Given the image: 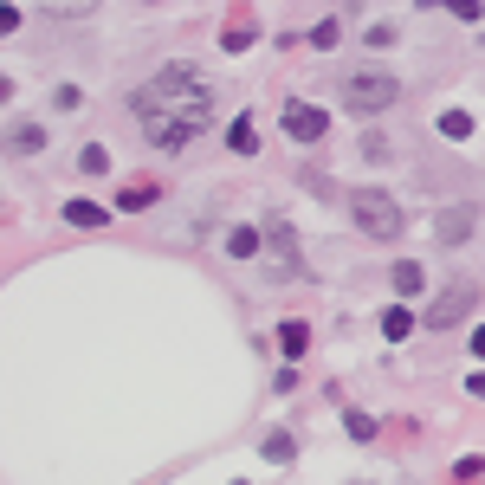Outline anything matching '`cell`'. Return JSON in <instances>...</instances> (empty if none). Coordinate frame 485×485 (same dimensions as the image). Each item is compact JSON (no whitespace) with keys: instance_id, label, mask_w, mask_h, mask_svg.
<instances>
[{"instance_id":"7a4b0ae2","label":"cell","mask_w":485,"mask_h":485,"mask_svg":"<svg viewBox=\"0 0 485 485\" xmlns=\"http://www.w3.org/2000/svg\"><path fill=\"white\" fill-rule=\"evenodd\" d=\"M350 214H356V227H363L369 240H395V233H401V207H395L388 188H356V194H350Z\"/></svg>"},{"instance_id":"ac0fdd59","label":"cell","mask_w":485,"mask_h":485,"mask_svg":"<svg viewBox=\"0 0 485 485\" xmlns=\"http://www.w3.org/2000/svg\"><path fill=\"white\" fill-rule=\"evenodd\" d=\"M78 169H85V175H104V169H110V150H104V143H85Z\"/></svg>"},{"instance_id":"52a82bcc","label":"cell","mask_w":485,"mask_h":485,"mask_svg":"<svg viewBox=\"0 0 485 485\" xmlns=\"http://www.w3.org/2000/svg\"><path fill=\"white\" fill-rule=\"evenodd\" d=\"M285 129L298 136V143H317V136H330V117L311 110V104H285Z\"/></svg>"},{"instance_id":"277c9868","label":"cell","mask_w":485,"mask_h":485,"mask_svg":"<svg viewBox=\"0 0 485 485\" xmlns=\"http://www.w3.org/2000/svg\"><path fill=\"white\" fill-rule=\"evenodd\" d=\"M265 240H272V279H298V246H292V227L279 214L265 221Z\"/></svg>"},{"instance_id":"6da1fadb","label":"cell","mask_w":485,"mask_h":485,"mask_svg":"<svg viewBox=\"0 0 485 485\" xmlns=\"http://www.w3.org/2000/svg\"><path fill=\"white\" fill-rule=\"evenodd\" d=\"M129 104H136L143 136H150L156 150H188L194 136L214 123V85H207V72H201V65H188V58L162 65V72L136 91Z\"/></svg>"},{"instance_id":"8992f818","label":"cell","mask_w":485,"mask_h":485,"mask_svg":"<svg viewBox=\"0 0 485 485\" xmlns=\"http://www.w3.org/2000/svg\"><path fill=\"white\" fill-rule=\"evenodd\" d=\"M472 227H479L472 207H440V214H434V240H440V246H466Z\"/></svg>"},{"instance_id":"cb8c5ba5","label":"cell","mask_w":485,"mask_h":485,"mask_svg":"<svg viewBox=\"0 0 485 485\" xmlns=\"http://www.w3.org/2000/svg\"><path fill=\"white\" fill-rule=\"evenodd\" d=\"M472 356H479V363H485V324H479V330H472Z\"/></svg>"},{"instance_id":"44dd1931","label":"cell","mask_w":485,"mask_h":485,"mask_svg":"<svg viewBox=\"0 0 485 485\" xmlns=\"http://www.w3.org/2000/svg\"><path fill=\"white\" fill-rule=\"evenodd\" d=\"M150 201H156V188H150V181H143V188H123V207H150Z\"/></svg>"},{"instance_id":"e0dca14e","label":"cell","mask_w":485,"mask_h":485,"mask_svg":"<svg viewBox=\"0 0 485 485\" xmlns=\"http://www.w3.org/2000/svg\"><path fill=\"white\" fill-rule=\"evenodd\" d=\"M39 7H46V14H58V20H78V14H91V7H98V0H39Z\"/></svg>"},{"instance_id":"d4e9b609","label":"cell","mask_w":485,"mask_h":485,"mask_svg":"<svg viewBox=\"0 0 485 485\" xmlns=\"http://www.w3.org/2000/svg\"><path fill=\"white\" fill-rule=\"evenodd\" d=\"M466 395H479V401H485V376H472V382H466Z\"/></svg>"},{"instance_id":"7402d4cb","label":"cell","mask_w":485,"mask_h":485,"mask_svg":"<svg viewBox=\"0 0 485 485\" xmlns=\"http://www.w3.org/2000/svg\"><path fill=\"white\" fill-rule=\"evenodd\" d=\"M447 14L453 20H479V0H447Z\"/></svg>"},{"instance_id":"d6986e66","label":"cell","mask_w":485,"mask_h":485,"mask_svg":"<svg viewBox=\"0 0 485 485\" xmlns=\"http://www.w3.org/2000/svg\"><path fill=\"white\" fill-rule=\"evenodd\" d=\"M292 453H298L292 434H272V440H265V459H272V466H292Z\"/></svg>"},{"instance_id":"30bf717a","label":"cell","mask_w":485,"mask_h":485,"mask_svg":"<svg viewBox=\"0 0 485 485\" xmlns=\"http://www.w3.org/2000/svg\"><path fill=\"white\" fill-rule=\"evenodd\" d=\"M259 240H265L259 227H227V253H233V259H253V253H259Z\"/></svg>"},{"instance_id":"ba28073f","label":"cell","mask_w":485,"mask_h":485,"mask_svg":"<svg viewBox=\"0 0 485 485\" xmlns=\"http://www.w3.org/2000/svg\"><path fill=\"white\" fill-rule=\"evenodd\" d=\"M304 350H311V330H304L298 317H292V324H279V356H285V363H298Z\"/></svg>"},{"instance_id":"ffe728a7","label":"cell","mask_w":485,"mask_h":485,"mask_svg":"<svg viewBox=\"0 0 485 485\" xmlns=\"http://www.w3.org/2000/svg\"><path fill=\"white\" fill-rule=\"evenodd\" d=\"M336 39H343V26H336V20H317V26H311V46H324V52H330Z\"/></svg>"},{"instance_id":"3957f363","label":"cell","mask_w":485,"mask_h":485,"mask_svg":"<svg viewBox=\"0 0 485 485\" xmlns=\"http://www.w3.org/2000/svg\"><path fill=\"white\" fill-rule=\"evenodd\" d=\"M395 98H401V85L388 72H350V78H343V110H356V117H376Z\"/></svg>"},{"instance_id":"9c48e42d","label":"cell","mask_w":485,"mask_h":485,"mask_svg":"<svg viewBox=\"0 0 485 485\" xmlns=\"http://www.w3.org/2000/svg\"><path fill=\"white\" fill-rule=\"evenodd\" d=\"M7 150H14V156H39V150H46V129H39V123L7 129Z\"/></svg>"},{"instance_id":"8fae6325","label":"cell","mask_w":485,"mask_h":485,"mask_svg":"<svg viewBox=\"0 0 485 485\" xmlns=\"http://www.w3.org/2000/svg\"><path fill=\"white\" fill-rule=\"evenodd\" d=\"M65 221L72 227H104V207L98 201H65Z\"/></svg>"},{"instance_id":"603a6c76","label":"cell","mask_w":485,"mask_h":485,"mask_svg":"<svg viewBox=\"0 0 485 485\" xmlns=\"http://www.w3.org/2000/svg\"><path fill=\"white\" fill-rule=\"evenodd\" d=\"M14 33H20V14H14V7H0V39H14Z\"/></svg>"},{"instance_id":"5b68a950","label":"cell","mask_w":485,"mask_h":485,"mask_svg":"<svg viewBox=\"0 0 485 485\" xmlns=\"http://www.w3.org/2000/svg\"><path fill=\"white\" fill-rule=\"evenodd\" d=\"M472 304H479V292H472V285H453L447 298H434V304H428V330H453Z\"/></svg>"},{"instance_id":"2e32d148","label":"cell","mask_w":485,"mask_h":485,"mask_svg":"<svg viewBox=\"0 0 485 485\" xmlns=\"http://www.w3.org/2000/svg\"><path fill=\"white\" fill-rule=\"evenodd\" d=\"M408 330H414V317H408L401 304H395V311H382V336H388V343H401Z\"/></svg>"},{"instance_id":"5bb4252c","label":"cell","mask_w":485,"mask_h":485,"mask_svg":"<svg viewBox=\"0 0 485 485\" xmlns=\"http://www.w3.org/2000/svg\"><path fill=\"white\" fill-rule=\"evenodd\" d=\"M440 136H447V143H466V136H472V117H466V110H447V117H440Z\"/></svg>"},{"instance_id":"4fadbf2b","label":"cell","mask_w":485,"mask_h":485,"mask_svg":"<svg viewBox=\"0 0 485 485\" xmlns=\"http://www.w3.org/2000/svg\"><path fill=\"white\" fill-rule=\"evenodd\" d=\"M227 143H233V156H253V150H259V136H253V117H233V136H227Z\"/></svg>"},{"instance_id":"7c38bea8","label":"cell","mask_w":485,"mask_h":485,"mask_svg":"<svg viewBox=\"0 0 485 485\" xmlns=\"http://www.w3.org/2000/svg\"><path fill=\"white\" fill-rule=\"evenodd\" d=\"M421 285H428V272L414 265V259H401V265H395V292H401V298H414Z\"/></svg>"},{"instance_id":"9a60e30c","label":"cell","mask_w":485,"mask_h":485,"mask_svg":"<svg viewBox=\"0 0 485 485\" xmlns=\"http://www.w3.org/2000/svg\"><path fill=\"white\" fill-rule=\"evenodd\" d=\"M343 428H350V440H376V414L350 408V414H343Z\"/></svg>"}]
</instances>
